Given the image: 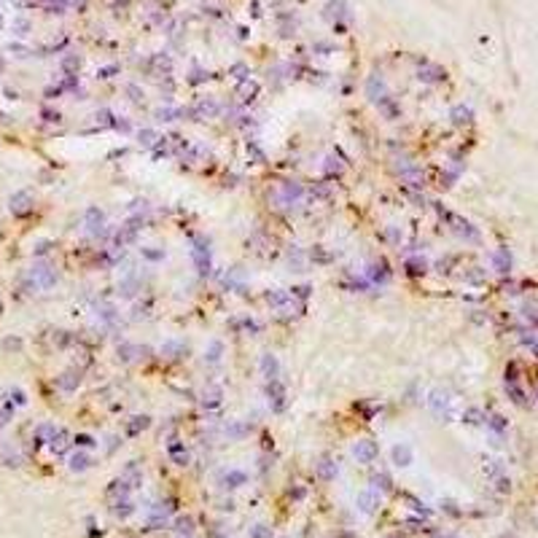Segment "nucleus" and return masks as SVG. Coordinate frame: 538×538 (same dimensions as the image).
Here are the masks:
<instances>
[{
	"instance_id": "1",
	"label": "nucleus",
	"mask_w": 538,
	"mask_h": 538,
	"mask_svg": "<svg viewBox=\"0 0 538 538\" xmlns=\"http://www.w3.org/2000/svg\"><path fill=\"white\" fill-rule=\"evenodd\" d=\"M46 9H52V14H62V9H65V0H49V3H46Z\"/></svg>"
},
{
	"instance_id": "2",
	"label": "nucleus",
	"mask_w": 538,
	"mask_h": 538,
	"mask_svg": "<svg viewBox=\"0 0 538 538\" xmlns=\"http://www.w3.org/2000/svg\"><path fill=\"white\" fill-rule=\"evenodd\" d=\"M0 68H3V62H0Z\"/></svg>"
}]
</instances>
